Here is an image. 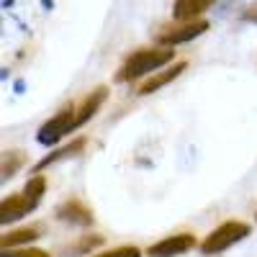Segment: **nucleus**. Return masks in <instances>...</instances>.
Segmentation results:
<instances>
[{
	"label": "nucleus",
	"instance_id": "2",
	"mask_svg": "<svg viewBox=\"0 0 257 257\" xmlns=\"http://www.w3.org/2000/svg\"><path fill=\"white\" fill-rule=\"evenodd\" d=\"M175 62V52L173 47H149V49H137L132 52L123 64L118 67L116 72V82H134L144 75H152L162 67H167V64H173Z\"/></svg>",
	"mask_w": 257,
	"mask_h": 257
},
{
	"label": "nucleus",
	"instance_id": "13",
	"mask_svg": "<svg viewBox=\"0 0 257 257\" xmlns=\"http://www.w3.org/2000/svg\"><path fill=\"white\" fill-rule=\"evenodd\" d=\"M24 165H26V152H21V149H11V152H3V162H0V178H3V180H11Z\"/></svg>",
	"mask_w": 257,
	"mask_h": 257
},
{
	"label": "nucleus",
	"instance_id": "1",
	"mask_svg": "<svg viewBox=\"0 0 257 257\" xmlns=\"http://www.w3.org/2000/svg\"><path fill=\"white\" fill-rule=\"evenodd\" d=\"M105 98H108V88H105V85H98V88L90 90L80 103H67L62 111H57L49 121H44V123L39 126L36 142L44 144V147L59 144L67 134L77 132L80 126L88 123V121L100 111V105L105 103Z\"/></svg>",
	"mask_w": 257,
	"mask_h": 257
},
{
	"label": "nucleus",
	"instance_id": "5",
	"mask_svg": "<svg viewBox=\"0 0 257 257\" xmlns=\"http://www.w3.org/2000/svg\"><path fill=\"white\" fill-rule=\"evenodd\" d=\"M208 31V21L196 18V21H175L167 24L155 34V41L160 47H178V44H188V41L198 39Z\"/></svg>",
	"mask_w": 257,
	"mask_h": 257
},
{
	"label": "nucleus",
	"instance_id": "8",
	"mask_svg": "<svg viewBox=\"0 0 257 257\" xmlns=\"http://www.w3.org/2000/svg\"><path fill=\"white\" fill-rule=\"evenodd\" d=\"M185 70H188V62H175V64H170V67H165V70L155 72L149 80H144V82L139 85L137 95H152V93H157V90L167 88V85L173 82V80H178Z\"/></svg>",
	"mask_w": 257,
	"mask_h": 257
},
{
	"label": "nucleus",
	"instance_id": "3",
	"mask_svg": "<svg viewBox=\"0 0 257 257\" xmlns=\"http://www.w3.org/2000/svg\"><path fill=\"white\" fill-rule=\"evenodd\" d=\"M44 193H47V178L34 173L31 180L24 185V190H21V193H11V196H6L3 201H0V221L11 224V221H18V219L29 216L31 211L39 208Z\"/></svg>",
	"mask_w": 257,
	"mask_h": 257
},
{
	"label": "nucleus",
	"instance_id": "15",
	"mask_svg": "<svg viewBox=\"0 0 257 257\" xmlns=\"http://www.w3.org/2000/svg\"><path fill=\"white\" fill-rule=\"evenodd\" d=\"M93 257H142V249L134 247V244H123V247H116V249H108V252H100V254H93Z\"/></svg>",
	"mask_w": 257,
	"mask_h": 257
},
{
	"label": "nucleus",
	"instance_id": "7",
	"mask_svg": "<svg viewBox=\"0 0 257 257\" xmlns=\"http://www.w3.org/2000/svg\"><path fill=\"white\" fill-rule=\"evenodd\" d=\"M193 247H196V237L183 231V234H173V237H165V239L155 242L147 249V254L149 257H180V254L190 252Z\"/></svg>",
	"mask_w": 257,
	"mask_h": 257
},
{
	"label": "nucleus",
	"instance_id": "11",
	"mask_svg": "<svg viewBox=\"0 0 257 257\" xmlns=\"http://www.w3.org/2000/svg\"><path fill=\"white\" fill-rule=\"evenodd\" d=\"M213 3H216V0H175L173 3V18L175 21H196Z\"/></svg>",
	"mask_w": 257,
	"mask_h": 257
},
{
	"label": "nucleus",
	"instance_id": "9",
	"mask_svg": "<svg viewBox=\"0 0 257 257\" xmlns=\"http://www.w3.org/2000/svg\"><path fill=\"white\" fill-rule=\"evenodd\" d=\"M85 147H88V139H85V137H77V139H72L70 144H64V147L54 149L52 155L41 157V160L34 165V173H41V170H47L49 165H57V162H62V160H70V157H77V155H82V149H85Z\"/></svg>",
	"mask_w": 257,
	"mask_h": 257
},
{
	"label": "nucleus",
	"instance_id": "6",
	"mask_svg": "<svg viewBox=\"0 0 257 257\" xmlns=\"http://www.w3.org/2000/svg\"><path fill=\"white\" fill-rule=\"evenodd\" d=\"M54 216L62 224H70V226H80V229H88L95 224V213L88 203H82L80 198H67L62 201L54 208Z\"/></svg>",
	"mask_w": 257,
	"mask_h": 257
},
{
	"label": "nucleus",
	"instance_id": "14",
	"mask_svg": "<svg viewBox=\"0 0 257 257\" xmlns=\"http://www.w3.org/2000/svg\"><path fill=\"white\" fill-rule=\"evenodd\" d=\"M0 257H52L49 252L44 249H36V247H11V249H3V254Z\"/></svg>",
	"mask_w": 257,
	"mask_h": 257
},
{
	"label": "nucleus",
	"instance_id": "16",
	"mask_svg": "<svg viewBox=\"0 0 257 257\" xmlns=\"http://www.w3.org/2000/svg\"><path fill=\"white\" fill-rule=\"evenodd\" d=\"M242 21H247V24H254V26H257V3H252V6H247V8L242 11Z\"/></svg>",
	"mask_w": 257,
	"mask_h": 257
},
{
	"label": "nucleus",
	"instance_id": "10",
	"mask_svg": "<svg viewBox=\"0 0 257 257\" xmlns=\"http://www.w3.org/2000/svg\"><path fill=\"white\" fill-rule=\"evenodd\" d=\"M41 231H44V229H41L39 224L13 229V231H8V234H3V237H0V247H3V249H11V247H26V244L41 239Z\"/></svg>",
	"mask_w": 257,
	"mask_h": 257
},
{
	"label": "nucleus",
	"instance_id": "17",
	"mask_svg": "<svg viewBox=\"0 0 257 257\" xmlns=\"http://www.w3.org/2000/svg\"><path fill=\"white\" fill-rule=\"evenodd\" d=\"M254 219H257V211H254Z\"/></svg>",
	"mask_w": 257,
	"mask_h": 257
},
{
	"label": "nucleus",
	"instance_id": "4",
	"mask_svg": "<svg viewBox=\"0 0 257 257\" xmlns=\"http://www.w3.org/2000/svg\"><path fill=\"white\" fill-rule=\"evenodd\" d=\"M249 231H252V226L244 224V221H224L221 226L213 229L208 237H203L201 252L203 254H221L229 247H234V244H239L242 239H247Z\"/></svg>",
	"mask_w": 257,
	"mask_h": 257
},
{
	"label": "nucleus",
	"instance_id": "12",
	"mask_svg": "<svg viewBox=\"0 0 257 257\" xmlns=\"http://www.w3.org/2000/svg\"><path fill=\"white\" fill-rule=\"evenodd\" d=\"M103 242H105V237H100V234H85V237H77L75 242L64 244L59 249V254L62 257H82V254H90L93 249H98Z\"/></svg>",
	"mask_w": 257,
	"mask_h": 257
}]
</instances>
